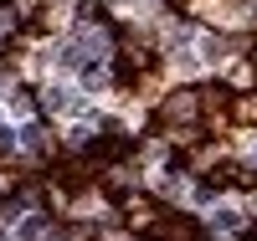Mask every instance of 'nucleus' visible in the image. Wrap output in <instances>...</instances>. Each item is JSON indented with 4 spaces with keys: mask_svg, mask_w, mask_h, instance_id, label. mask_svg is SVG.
Returning a JSON list of instances; mask_svg holds the SVG:
<instances>
[{
    "mask_svg": "<svg viewBox=\"0 0 257 241\" xmlns=\"http://www.w3.org/2000/svg\"><path fill=\"white\" fill-rule=\"evenodd\" d=\"M47 103L57 108V113H77V108H82V98L72 93V87H47Z\"/></svg>",
    "mask_w": 257,
    "mask_h": 241,
    "instance_id": "1",
    "label": "nucleus"
},
{
    "mask_svg": "<svg viewBox=\"0 0 257 241\" xmlns=\"http://www.w3.org/2000/svg\"><path fill=\"white\" fill-rule=\"evenodd\" d=\"M21 144H26V149H41V128L26 123V128H21Z\"/></svg>",
    "mask_w": 257,
    "mask_h": 241,
    "instance_id": "2",
    "label": "nucleus"
}]
</instances>
